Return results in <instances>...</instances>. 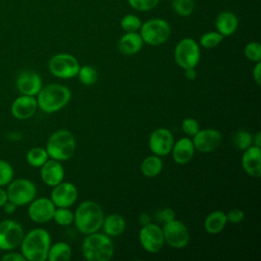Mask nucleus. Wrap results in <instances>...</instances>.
Returning a JSON list of instances; mask_svg holds the SVG:
<instances>
[{"instance_id": "nucleus-15", "label": "nucleus", "mask_w": 261, "mask_h": 261, "mask_svg": "<svg viewBox=\"0 0 261 261\" xmlns=\"http://www.w3.org/2000/svg\"><path fill=\"white\" fill-rule=\"evenodd\" d=\"M192 141L196 150L202 153H209L218 148L222 141V135L216 128L199 129V132L192 137Z\"/></svg>"}, {"instance_id": "nucleus-36", "label": "nucleus", "mask_w": 261, "mask_h": 261, "mask_svg": "<svg viewBox=\"0 0 261 261\" xmlns=\"http://www.w3.org/2000/svg\"><path fill=\"white\" fill-rule=\"evenodd\" d=\"M244 54L250 61H261V45L258 42H250L245 46Z\"/></svg>"}, {"instance_id": "nucleus-6", "label": "nucleus", "mask_w": 261, "mask_h": 261, "mask_svg": "<svg viewBox=\"0 0 261 261\" xmlns=\"http://www.w3.org/2000/svg\"><path fill=\"white\" fill-rule=\"evenodd\" d=\"M139 33L147 45L160 46L169 39L171 28L165 19L155 17L142 22Z\"/></svg>"}, {"instance_id": "nucleus-20", "label": "nucleus", "mask_w": 261, "mask_h": 261, "mask_svg": "<svg viewBox=\"0 0 261 261\" xmlns=\"http://www.w3.org/2000/svg\"><path fill=\"white\" fill-rule=\"evenodd\" d=\"M241 164L244 171L252 177L261 176V148L252 145L244 150Z\"/></svg>"}, {"instance_id": "nucleus-12", "label": "nucleus", "mask_w": 261, "mask_h": 261, "mask_svg": "<svg viewBox=\"0 0 261 261\" xmlns=\"http://www.w3.org/2000/svg\"><path fill=\"white\" fill-rule=\"evenodd\" d=\"M139 240L145 251L152 254L158 253L164 245L162 227L152 222L142 225L139 232Z\"/></svg>"}, {"instance_id": "nucleus-29", "label": "nucleus", "mask_w": 261, "mask_h": 261, "mask_svg": "<svg viewBox=\"0 0 261 261\" xmlns=\"http://www.w3.org/2000/svg\"><path fill=\"white\" fill-rule=\"evenodd\" d=\"M73 212L68 207H56L52 220L61 226H68L73 223Z\"/></svg>"}, {"instance_id": "nucleus-32", "label": "nucleus", "mask_w": 261, "mask_h": 261, "mask_svg": "<svg viewBox=\"0 0 261 261\" xmlns=\"http://www.w3.org/2000/svg\"><path fill=\"white\" fill-rule=\"evenodd\" d=\"M171 7L179 16H189L194 12V0H172Z\"/></svg>"}, {"instance_id": "nucleus-40", "label": "nucleus", "mask_w": 261, "mask_h": 261, "mask_svg": "<svg viewBox=\"0 0 261 261\" xmlns=\"http://www.w3.org/2000/svg\"><path fill=\"white\" fill-rule=\"evenodd\" d=\"M157 218L159 221L168 222L175 218V213L171 208H163L157 212Z\"/></svg>"}, {"instance_id": "nucleus-4", "label": "nucleus", "mask_w": 261, "mask_h": 261, "mask_svg": "<svg viewBox=\"0 0 261 261\" xmlns=\"http://www.w3.org/2000/svg\"><path fill=\"white\" fill-rule=\"evenodd\" d=\"M82 253L88 261H109L114 254L111 238L104 232L87 234L82 245Z\"/></svg>"}, {"instance_id": "nucleus-28", "label": "nucleus", "mask_w": 261, "mask_h": 261, "mask_svg": "<svg viewBox=\"0 0 261 261\" xmlns=\"http://www.w3.org/2000/svg\"><path fill=\"white\" fill-rule=\"evenodd\" d=\"M25 159L29 165L33 167H41L49 159V155L45 148L33 147L28 151Z\"/></svg>"}, {"instance_id": "nucleus-33", "label": "nucleus", "mask_w": 261, "mask_h": 261, "mask_svg": "<svg viewBox=\"0 0 261 261\" xmlns=\"http://www.w3.org/2000/svg\"><path fill=\"white\" fill-rule=\"evenodd\" d=\"M141 25H142V20L136 14L128 13V14H125L124 16H122V18L120 19V28L125 33L139 32Z\"/></svg>"}, {"instance_id": "nucleus-18", "label": "nucleus", "mask_w": 261, "mask_h": 261, "mask_svg": "<svg viewBox=\"0 0 261 261\" xmlns=\"http://www.w3.org/2000/svg\"><path fill=\"white\" fill-rule=\"evenodd\" d=\"M38 109V103L35 96L20 95L11 104L10 112L12 116L19 120L32 117Z\"/></svg>"}, {"instance_id": "nucleus-22", "label": "nucleus", "mask_w": 261, "mask_h": 261, "mask_svg": "<svg viewBox=\"0 0 261 261\" xmlns=\"http://www.w3.org/2000/svg\"><path fill=\"white\" fill-rule=\"evenodd\" d=\"M144 45V41L139 32H129L123 34L118 42V51L124 55H134L139 53Z\"/></svg>"}, {"instance_id": "nucleus-10", "label": "nucleus", "mask_w": 261, "mask_h": 261, "mask_svg": "<svg viewBox=\"0 0 261 261\" xmlns=\"http://www.w3.org/2000/svg\"><path fill=\"white\" fill-rule=\"evenodd\" d=\"M24 236L22 226L15 220L0 221V250L11 251L19 247Z\"/></svg>"}, {"instance_id": "nucleus-8", "label": "nucleus", "mask_w": 261, "mask_h": 261, "mask_svg": "<svg viewBox=\"0 0 261 261\" xmlns=\"http://www.w3.org/2000/svg\"><path fill=\"white\" fill-rule=\"evenodd\" d=\"M77 59L69 53H58L53 55L48 62L50 73L58 79L68 80L75 77L80 70Z\"/></svg>"}, {"instance_id": "nucleus-14", "label": "nucleus", "mask_w": 261, "mask_h": 261, "mask_svg": "<svg viewBox=\"0 0 261 261\" xmlns=\"http://www.w3.org/2000/svg\"><path fill=\"white\" fill-rule=\"evenodd\" d=\"M56 206L50 198L41 197L34 199L29 204L28 214L36 223H47L53 219Z\"/></svg>"}, {"instance_id": "nucleus-31", "label": "nucleus", "mask_w": 261, "mask_h": 261, "mask_svg": "<svg viewBox=\"0 0 261 261\" xmlns=\"http://www.w3.org/2000/svg\"><path fill=\"white\" fill-rule=\"evenodd\" d=\"M76 76H79V80L83 85L91 86L97 82L98 72L96 68L93 67L92 65H84L80 67V70Z\"/></svg>"}, {"instance_id": "nucleus-19", "label": "nucleus", "mask_w": 261, "mask_h": 261, "mask_svg": "<svg viewBox=\"0 0 261 261\" xmlns=\"http://www.w3.org/2000/svg\"><path fill=\"white\" fill-rule=\"evenodd\" d=\"M40 175L45 185L48 187H55L59 182L63 181L65 171L61 164V161L55 159H48L41 167Z\"/></svg>"}, {"instance_id": "nucleus-7", "label": "nucleus", "mask_w": 261, "mask_h": 261, "mask_svg": "<svg viewBox=\"0 0 261 261\" xmlns=\"http://www.w3.org/2000/svg\"><path fill=\"white\" fill-rule=\"evenodd\" d=\"M173 57L175 63L184 70L188 68H196L201 57L198 42L193 38L181 39L174 48Z\"/></svg>"}, {"instance_id": "nucleus-25", "label": "nucleus", "mask_w": 261, "mask_h": 261, "mask_svg": "<svg viewBox=\"0 0 261 261\" xmlns=\"http://www.w3.org/2000/svg\"><path fill=\"white\" fill-rule=\"evenodd\" d=\"M227 223L226 215L221 210L210 212L204 220V228L210 234L221 232Z\"/></svg>"}, {"instance_id": "nucleus-39", "label": "nucleus", "mask_w": 261, "mask_h": 261, "mask_svg": "<svg viewBox=\"0 0 261 261\" xmlns=\"http://www.w3.org/2000/svg\"><path fill=\"white\" fill-rule=\"evenodd\" d=\"M225 215H226L227 222L232 223V224L241 223L245 218V214H244L243 210L239 209V208H233V209L229 210L227 213H225Z\"/></svg>"}, {"instance_id": "nucleus-21", "label": "nucleus", "mask_w": 261, "mask_h": 261, "mask_svg": "<svg viewBox=\"0 0 261 261\" xmlns=\"http://www.w3.org/2000/svg\"><path fill=\"white\" fill-rule=\"evenodd\" d=\"M195 147L193 144L192 139L188 137H184L176 141L171 149L172 159L176 164H187L191 159L194 157L195 154Z\"/></svg>"}, {"instance_id": "nucleus-35", "label": "nucleus", "mask_w": 261, "mask_h": 261, "mask_svg": "<svg viewBox=\"0 0 261 261\" xmlns=\"http://www.w3.org/2000/svg\"><path fill=\"white\" fill-rule=\"evenodd\" d=\"M14 176V170L11 164L3 159H0V187L7 186Z\"/></svg>"}, {"instance_id": "nucleus-11", "label": "nucleus", "mask_w": 261, "mask_h": 261, "mask_svg": "<svg viewBox=\"0 0 261 261\" xmlns=\"http://www.w3.org/2000/svg\"><path fill=\"white\" fill-rule=\"evenodd\" d=\"M164 243L174 249H182L190 242V232L185 223L175 218L165 222L162 227Z\"/></svg>"}, {"instance_id": "nucleus-44", "label": "nucleus", "mask_w": 261, "mask_h": 261, "mask_svg": "<svg viewBox=\"0 0 261 261\" xmlns=\"http://www.w3.org/2000/svg\"><path fill=\"white\" fill-rule=\"evenodd\" d=\"M197 76V72L195 70V68H188L185 69V77L189 81H194Z\"/></svg>"}, {"instance_id": "nucleus-37", "label": "nucleus", "mask_w": 261, "mask_h": 261, "mask_svg": "<svg viewBox=\"0 0 261 261\" xmlns=\"http://www.w3.org/2000/svg\"><path fill=\"white\" fill-rule=\"evenodd\" d=\"M160 0H127L129 6L135 10L145 12L155 8Z\"/></svg>"}, {"instance_id": "nucleus-42", "label": "nucleus", "mask_w": 261, "mask_h": 261, "mask_svg": "<svg viewBox=\"0 0 261 261\" xmlns=\"http://www.w3.org/2000/svg\"><path fill=\"white\" fill-rule=\"evenodd\" d=\"M253 79L258 86L261 85V61L256 62L253 68Z\"/></svg>"}, {"instance_id": "nucleus-38", "label": "nucleus", "mask_w": 261, "mask_h": 261, "mask_svg": "<svg viewBox=\"0 0 261 261\" xmlns=\"http://www.w3.org/2000/svg\"><path fill=\"white\" fill-rule=\"evenodd\" d=\"M181 129L188 137H194L200 129L199 122L192 117H187L181 122Z\"/></svg>"}, {"instance_id": "nucleus-24", "label": "nucleus", "mask_w": 261, "mask_h": 261, "mask_svg": "<svg viewBox=\"0 0 261 261\" xmlns=\"http://www.w3.org/2000/svg\"><path fill=\"white\" fill-rule=\"evenodd\" d=\"M125 225V220L121 215L112 213L104 217L101 228L105 234L112 238L120 236L124 231Z\"/></svg>"}, {"instance_id": "nucleus-17", "label": "nucleus", "mask_w": 261, "mask_h": 261, "mask_svg": "<svg viewBox=\"0 0 261 261\" xmlns=\"http://www.w3.org/2000/svg\"><path fill=\"white\" fill-rule=\"evenodd\" d=\"M15 86L21 95L36 97L42 89L43 83L39 73L31 69H25L18 73L15 81Z\"/></svg>"}, {"instance_id": "nucleus-23", "label": "nucleus", "mask_w": 261, "mask_h": 261, "mask_svg": "<svg viewBox=\"0 0 261 261\" xmlns=\"http://www.w3.org/2000/svg\"><path fill=\"white\" fill-rule=\"evenodd\" d=\"M239 27L238 16L228 10L221 11L215 19V28L223 37H229L236 33Z\"/></svg>"}, {"instance_id": "nucleus-45", "label": "nucleus", "mask_w": 261, "mask_h": 261, "mask_svg": "<svg viewBox=\"0 0 261 261\" xmlns=\"http://www.w3.org/2000/svg\"><path fill=\"white\" fill-rule=\"evenodd\" d=\"M8 201V196H7V192L6 190L2 189V187H0V208L3 207V205Z\"/></svg>"}, {"instance_id": "nucleus-46", "label": "nucleus", "mask_w": 261, "mask_h": 261, "mask_svg": "<svg viewBox=\"0 0 261 261\" xmlns=\"http://www.w3.org/2000/svg\"><path fill=\"white\" fill-rule=\"evenodd\" d=\"M139 220H140V223L142 225H145L147 223H150L151 222V218H150V215L147 214V213H142L140 214L139 216Z\"/></svg>"}, {"instance_id": "nucleus-34", "label": "nucleus", "mask_w": 261, "mask_h": 261, "mask_svg": "<svg viewBox=\"0 0 261 261\" xmlns=\"http://www.w3.org/2000/svg\"><path fill=\"white\" fill-rule=\"evenodd\" d=\"M233 144L240 150H246L253 145V136L244 129L237 132L233 136Z\"/></svg>"}, {"instance_id": "nucleus-30", "label": "nucleus", "mask_w": 261, "mask_h": 261, "mask_svg": "<svg viewBox=\"0 0 261 261\" xmlns=\"http://www.w3.org/2000/svg\"><path fill=\"white\" fill-rule=\"evenodd\" d=\"M223 36L217 31L206 32L200 37V45L206 49H212L217 47L223 40Z\"/></svg>"}, {"instance_id": "nucleus-41", "label": "nucleus", "mask_w": 261, "mask_h": 261, "mask_svg": "<svg viewBox=\"0 0 261 261\" xmlns=\"http://www.w3.org/2000/svg\"><path fill=\"white\" fill-rule=\"evenodd\" d=\"M3 261H25V258L21 253L18 252H8L1 257Z\"/></svg>"}, {"instance_id": "nucleus-2", "label": "nucleus", "mask_w": 261, "mask_h": 261, "mask_svg": "<svg viewBox=\"0 0 261 261\" xmlns=\"http://www.w3.org/2000/svg\"><path fill=\"white\" fill-rule=\"evenodd\" d=\"M73 223L79 231L84 234L99 231L105 217L101 206L91 200L82 202L73 212Z\"/></svg>"}, {"instance_id": "nucleus-5", "label": "nucleus", "mask_w": 261, "mask_h": 261, "mask_svg": "<svg viewBox=\"0 0 261 261\" xmlns=\"http://www.w3.org/2000/svg\"><path fill=\"white\" fill-rule=\"evenodd\" d=\"M75 147L76 143L73 134L68 129H58L49 137L45 149L49 158L66 161L73 156Z\"/></svg>"}, {"instance_id": "nucleus-3", "label": "nucleus", "mask_w": 261, "mask_h": 261, "mask_svg": "<svg viewBox=\"0 0 261 261\" xmlns=\"http://www.w3.org/2000/svg\"><path fill=\"white\" fill-rule=\"evenodd\" d=\"M71 98V91L61 84H49L40 90L36 96L38 108L45 113H54L64 108Z\"/></svg>"}, {"instance_id": "nucleus-13", "label": "nucleus", "mask_w": 261, "mask_h": 261, "mask_svg": "<svg viewBox=\"0 0 261 261\" xmlns=\"http://www.w3.org/2000/svg\"><path fill=\"white\" fill-rule=\"evenodd\" d=\"M174 144V138L166 127H158L153 130L149 137V148L154 155L163 157L170 154L172 146Z\"/></svg>"}, {"instance_id": "nucleus-47", "label": "nucleus", "mask_w": 261, "mask_h": 261, "mask_svg": "<svg viewBox=\"0 0 261 261\" xmlns=\"http://www.w3.org/2000/svg\"><path fill=\"white\" fill-rule=\"evenodd\" d=\"M253 145L256 147L261 148V133L257 132L254 136H253Z\"/></svg>"}, {"instance_id": "nucleus-1", "label": "nucleus", "mask_w": 261, "mask_h": 261, "mask_svg": "<svg viewBox=\"0 0 261 261\" xmlns=\"http://www.w3.org/2000/svg\"><path fill=\"white\" fill-rule=\"evenodd\" d=\"M19 246L25 260L45 261L51 246V236L45 228H34L23 236Z\"/></svg>"}, {"instance_id": "nucleus-43", "label": "nucleus", "mask_w": 261, "mask_h": 261, "mask_svg": "<svg viewBox=\"0 0 261 261\" xmlns=\"http://www.w3.org/2000/svg\"><path fill=\"white\" fill-rule=\"evenodd\" d=\"M2 208H3V210H4L5 213H7V214H12V213L15 212L17 206H16L14 203H12L11 201L8 200V201L3 205Z\"/></svg>"}, {"instance_id": "nucleus-9", "label": "nucleus", "mask_w": 261, "mask_h": 261, "mask_svg": "<svg viewBox=\"0 0 261 261\" xmlns=\"http://www.w3.org/2000/svg\"><path fill=\"white\" fill-rule=\"evenodd\" d=\"M6 192L8 200L18 207L30 204L36 198L37 188L29 178H16L7 185Z\"/></svg>"}, {"instance_id": "nucleus-16", "label": "nucleus", "mask_w": 261, "mask_h": 261, "mask_svg": "<svg viewBox=\"0 0 261 261\" xmlns=\"http://www.w3.org/2000/svg\"><path fill=\"white\" fill-rule=\"evenodd\" d=\"M77 189L72 182L61 181L51 191L50 199L56 207H70L77 199Z\"/></svg>"}, {"instance_id": "nucleus-26", "label": "nucleus", "mask_w": 261, "mask_h": 261, "mask_svg": "<svg viewBox=\"0 0 261 261\" xmlns=\"http://www.w3.org/2000/svg\"><path fill=\"white\" fill-rule=\"evenodd\" d=\"M163 168V161L160 156L149 155L141 163V171L147 177L157 176Z\"/></svg>"}, {"instance_id": "nucleus-27", "label": "nucleus", "mask_w": 261, "mask_h": 261, "mask_svg": "<svg viewBox=\"0 0 261 261\" xmlns=\"http://www.w3.org/2000/svg\"><path fill=\"white\" fill-rule=\"evenodd\" d=\"M72 255L70 246L65 242H57L51 244L47 256L49 261H68Z\"/></svg>"}]
</instances>
